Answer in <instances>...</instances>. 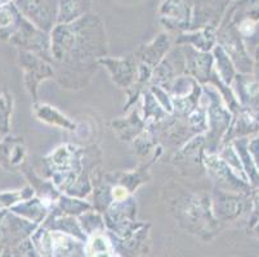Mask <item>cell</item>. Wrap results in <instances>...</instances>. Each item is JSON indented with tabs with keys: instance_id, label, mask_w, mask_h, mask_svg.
<instances>
[{
	"instance_id": "cell-1",
	"label": "cell",
	"mask_w": 259,
	"mask_h": 257,
	"mask_svg": "<svg viewBox=\"0 0 259 257\" xmlns=\"http://www.w3.org/2000/svg\"><path fill=\"white\" fill-rule=\"evenodd\" d=\"M87 257H112L111 246L102 235H96L87 246Z\"/></svg>"
},
{
	"instance_id": "cell-2",
	"label": "cell",
	"mask_w": 259,
	"mask_h": 257,
	"mask_svg": "<svg viewBox=\"0 0 259 257\" xmlns=\"http://www.w3.org/2000/svg\"><path fill=\"white\" fill-rule=\"evenodd\" d=\"M114 195L116 198H124L126 195V192L124 189H121V188H117V189L114 192Z\"/></svg>"
}]
</instances>
